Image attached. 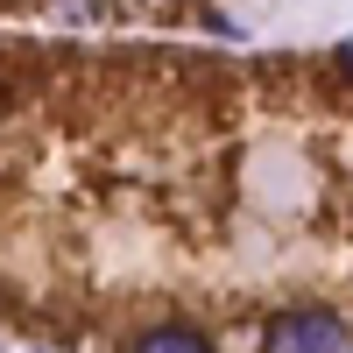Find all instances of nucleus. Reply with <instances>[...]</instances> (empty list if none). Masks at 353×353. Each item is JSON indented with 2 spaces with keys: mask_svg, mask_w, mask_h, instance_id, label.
I'll return each mask as SVG.
<instances>
[{
  "mask_svg": "<svg viewBox=\"0 0 353 353\" xmlns=\"http://www.w3.org/2000/svg\"><path fill=\"white\" fill-rule=\"evenodd\" d=\"M269 353H346V318H332V311H283L269 325Z\"/></svg>",
  "mask_w": 353,
  "mask_h": 353,
  "instance_id": "obj_1",
  "label": "nucleus"
},
{
  "mask_svg": "<svg viewBox=\"0 0 353 353\" xmlns=\"http://www.w3.org/2000/svg\"><path fill=\"white\" fill-rule=\"evenodd\" d=\"M134 353H212V346H205L198 332H149Z\"/></svg>",
  "mask_w": 353,
  "mask_h": 353,
  "instance_id": "obj_2",
  "label": "nucleus"
},
{
  "mask_svg": "<svg viewBox=\"0 0 353 353\" xmlns=\"http://www.w3.org/2000/svg\"><path fill=\"white\" fill-rule=\"evenodd\" d=\"M332 64H339V78H353V43H339V57H332Z\"/></svg>",
  "mask_w": 353,
  "mask_h": 353,
  "instance_id": "obj_3",
  "label": "nucleus"
}]
</instances>
